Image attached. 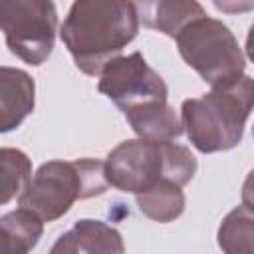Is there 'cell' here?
<instances>
[{
	"instance_id": "9a60e30c",
	"label": "cell",
	"mask_w": 254,
	"mask_h": 254,
	"mask_svg": "<svg viewBox=\"0 0 254 254\" xmlns=\"http://www.w3.org/2000/svg\"><path fill=\"white\" fill-rule=\"evenodd\" d=\"M30 248L16 238V234L8 228V224L0 216V254H28Z\"/></svg>"
},
{
	"instance_id": "2e32d148",
	"label": "cell",
	"mask_w": 254,
	"mask_h": 254,
	"mask_svg": "<svg viewBox=\"0 0 254 254\" xmlns=\"http://www.w3.org/2000/svg\"><path fill=\"white\" fill-rule=\"evenodd\" d=\"M77 240H75V236H73V232L71 230H67V232H64L54 244H52V248H50V252L48 254H77Z\"/></svg>"
},
{
	"instance_id": "7a4b0ae2",
	"label": "cell",
	"mask_w": 254,
	"mask_h": 254,
	"mask_svg": "<svg viewBox=\"0 0 254 254\" xmlns=\"http://www.w3.org/2000/svg\"><path fill=\"white\" fill-rule=\"evenodd\" d=\"M252 111V77L214 87L194 99L183 101L181 125L189 141L200 153L234 149L244 135V125Z\"/></svg>"
},
{
	"instance_id": "8992f818",
	"label": "cell",
	"mask_w": 254,
	"mask_h": 254,
	"mask_svg": "<svg viewBox=\"0 0 254 254\" xmlns=\"http://www.w3.org/2000/svg\"><path fill=\"white\" fill-rule=\"evenodd\" d=\"M58 14L46 0H0V30L10 52L26 64H44L56 42Z\"/></svg>"
},
{
	"instance_id": "6da1fadb",
	"label": "cell",
	"mask_w": 254,
	"mask_h": 254,
	"mask_svg": "<svg viewBox=\"0 0 254 254\" xmlns=\"http://www.w3.org/2000/svg\"><path fill=\"white\" fill-rule=\"evenodd\" d=\"M137 30L139 18L133 2L79 0L71 4L60 36L77 69L87 75H99L133 42Z\"/></svg>"
},
{
	"instance_id": "5bb4252c",
	"label": "cell",
	"mask_w": 254,
	"mask_h": 254,
	"mask_svg": "<svg viewBox=\"0 0 254 254\" xmlns=\"http://www.w3.org/2000/svg\"><path fill=\"white\" fill-rule=\"evenodd\" d=\"M32 179L30 157L12 147H0V206L20 196Z\"/></svg>"
},
{
	"instance_id": "ba28073f",
	"label": "cell",
	"mask_w": 254,
	"mask_h": 254,
	"mask_svg": "<svg viewBox=\"0 0 254 254\" xmlns=\"http://www.w3.org/2000/svg\"><path fill=\"white\" fill-rule=\"evenodd\" d=\"M36 83L28 71L0 67V133H8L34 111Z\"/></svg>"
},
{
	"instance_id": "52a82bcc",
	"label": "cell",
	"mask_w": 254,
	"mask_h": 254,
	"mask_svg": "<svg viewBox=\"0 0 254 254\" xmlns=\"http://www.w3.org/2000/svg\"><path fill=\"white\" fill-rule=\"evenodd\" d=\"M99 91L123 113L153 101H167L169 95L163 77L139 52L111 60L99 73Z\"/></svg>"
},
{
	"instance_id": "9c48e42d",
	"label": "cell",
	"mask_w": 254,
	"mask_h": 254,
	"mask_svg": "<svg viewBox=\"0 0 254 254\" xmlns=\"http://www.w3.org/2000/svg\"><path fill=\"white\" fill-rule=\"evenodd\" d=\"M135 10L139 22L171 38H175L190 20L206 14L198 2H181V0L139 2L135 4Z\"/></svg>"
},
{
	"instance_id": "8fae6325",
	"label": "cell",
	"mask_w": 254,
	"mask_h": 254,
	"mask_svg": "<svg viewBox=\"0 0 254 254\" xmlns=\"http://www.w3.org/2000/svg\"><path fill=\"white\" fill-rule=\"evenodd\" d=\"M183 187L175 185L173 181H159L151 189L135 194L139 210L155 220V222H173L177 220L185 210V192Z\"/></svg>"
},
{
	"instance_id": "4fadbf2b",
	"label": "cell",
	"mask_w": 254,
	"mask_h": 254,
	"mask_svg": "<svg viewBox=\"0 0 254 254\" xmlns=\"http://www.w3.org/2000/svg\"><path fill=\"white\" fill-rule=\"evenodd\" d=\"M71 232L77 246L85 254H125V244L119 230L101 220L81 218L73 224Z\"/></svg>"
},
{
	"instance_id": "7c38bea8",
	"label": "cell",
	"mask_w": 254,
	"mask_h": 254,
	"mask_svg": "<svg viewBox=\"0 0 254 254\" xmlns=\"http://www.w3.org/2000/svg\"><path fill=\"white\" fill-rule=\"evenodd\" d=\"M218 246L224 254H254V216L242 204L230 210L218 228Z\"/></svg>"
},
{
	"instance_id": "277c9868",
	"label": "cell",
	"mask_w": 254,
	"mask_h": 254,
	"mask_svg": "<svg viewBox=\"0 0 254 254\" xmlns=\"http://www.w3.org/2000/svg\"><path fill=\"white\" fill-rule=\"evenodd\" d=\"M107 187L105 167L97 159L48 161L30 179L18 202L42 222H52L64 216L75 200L103 194Z\"/></svg>"
},
{
	"instance_id": "5b68a950",
	"label": "cell",
	"mask_w": 254,
	"mask_h": 254,
	"mask_svg": "<svg viewBox=\"0 0 254 254\" xmlns=\"http://www.w3.org/2000/svg\"><path fill=\"white\" fill-rule=\"evenodd\" d=\"M181 58L214 89L244 75L246 60L234 34L206 14L190 20L177 36Z\"/></svg>"
},
{
	"instance_id": "30bf717a",
	"label": "cell",
	"mask_w": 254,
	"mask_h": 254,
	"mask_svg": "<svg viewBox=\"0 0 254 254\" xmlns=\"http://www.w3.org/2000/svg\"><path fill=\"white\" fill-rule=\"evenodd\" d=\"M123 115L139 139L145 141H175L183 133L181 119L167 101H153Z\"/></svg>"
},
{
	"instance_id": "3957f363",
	"label": "cell",
	"mask_w": 254,
	"mask_h": 254,
	"mask_svg": "<svg viewBox=\"0 0 254 254\" xmlns=\"http://www.w3.org/2000/svg\"><path fill=\"white\" fill-rule=\"evenodd\" d=\"M103 167L111 187L139 194L163 179L185 187L196 173V159L187 147L173 141L131 139L119 143Z\"/></svg>"
}]
</instances>
